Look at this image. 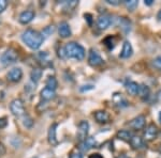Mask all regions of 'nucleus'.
<instances>
[{"label":"nucleus","mask_w":161,"mask_h":158,"mask_svg":"<svg viewBox=\"0 0 161 158\" xmlns=\"http://www.w3.org/2000/svg\"><path fill=\"white\" fill-rule=\"evenodd\" d=\"M57 124L54 123L52 124L48 128V133H47V139H48V142H50L51 145L53 146H56L58 144V139H57Z\"/></svg>","instance_id":"11"},{"label":"nucleus","mask_w":161,"mask_h":158,"mask_svg":"<svg viewBox=\"0 0 161 158\" xmlns=\"http://www.w3.org/2000/svg\"><path fill=\"white\" fill-rule=\"evenodd\" d=\"M96 139L93 137H87L84 141L80 142V145H79V149L80 151L82 152H88L89 150H92V147L96 146Z\"/></svg>","instance_id":"9"},{"label":"nucleus","mask_w":161,"mask_h":158,"mask_svg":"<svg viewBox=\"0 0 161 158\" xmlns=\"http://www.w3.org/2000/svg\"><path fill=\"white\" fill-rule=\"evenodd\" d=\"M64 53L66 58L82 61L85 58L86 51H85V48L82 45H80L79 43L70 42L68 44H66V46L64 47Z\"/></svg>","instance_id":"2"},{"label":"nucleus","mask_w":161,"mask_h":158,"mask_svg":"<svg viewBox=\"0 0 161 158\" xmlns=\"http://www.w3.org/2000/svg\"><path fill=\"white\" fill-rule=\"evenodd\" d=\"M58 33L62 38H67L71 37V28H70L69 24L67 22H61L58 26Z\"/></svg>","instance_id":"14"},{"label":"nucleus","mask_w":161,"mask_h":158,"mask_svg":"<svg viewBox=\"0 0 161 158\" xmlns=\"http://www.w3.org/2000/svg\"><path fill=\"white\" fill-rule=\"evenodd\" d=\"M7 78L10 82H19L23 78V69L20 67H13L7 74Z\"/></svg>","instance_id":"6"},{"label":"nucleus","mask_w":161,"mask_h":158,"mask_svg":"<svg viewBox=\"0 0 161 158\" xmlns=\"http://www.w3.org/2000/svg\"><path fill=\"white\" fill-rule=\"evenodd\" d=\"M89 158H103L102 156H101L100 154H98V153H96V154H92V155H90Z\"/></svg>","instance_id":"34"},{"label":"nucleus","mask_w":161,"mask_h":158,"mask_svg":"<svg viewBox=\"0 0 161 158\" xmlns=\"http://www.w3.org/2000/svg\"><path fill=\"white\" fill-rule=\"evenodd\" d=\"M112 24V17L108 15H101V16L97 20V27L100 30H105Z\"/></svg>","instance_id":"15"},{"label":"nucleus","mask_w":161,"mask_h":158,"mask_svg":"<svg viewBox=\"0 0 161 158\" xmlns=\"http://www.w3.org/2000/svg\"><path fill=\"white\" fill-rule=\"evenodd\" d=\"M93 116H95V120L100 124H105V123H108V122H110L111 120L110 115H108V112H106L105 110L96 111Z\"/></svg>","instance_id":"16"},{"label":"nucleus","mask_w":161,"mask_h":158,"mask_svg":"<svg viewBox=\"0 0 161 158\" xmlns=\"http://www.w3.org/2000/svg\"><path fill=\"white\" fill-rule=\"evenodd\" d=\"M42 77V69H33L30 73V78H31V82L37 84L39 82V80Z\"/></svg>","instance_id":"20"},{"label":"nucleus","mask_w":161,"mask_h":158,"mask_svg":"<svg viewBox=\"0 0 161 158\" xmlns=\"http://www.w3.org/2000/svg\"><path fill=\"white\" fill-rule=\"evenodd\" d=\"M157 18H158V20H160L161 22V10L159 12H158V15H157Z\"/></svg>","instance_id":"36"},{"label":"nucleus","mask_w":161,"mask_h":158,"mask_svg":"<svg viewBox=\"0 0 161 158\" xmlns=\"http://www.w3.org/2000/svg\"><path fill=\"white\" fill-rule=\"evenodd\" d=\"M105 2L108 4H112V6H118V4L120 3L119 0H105Z\"/></svg>","instance_id":"32"},{"label":"nucleus","mask_w":161,"mask_h":158,"mask_svg":"<svg viewBox=\"0 0 161 158\" xmlns=\"http://www.w3.org/2000/svg\"><path fill=\"white\" fill-rule=\"evenodd\" d=\"M132 54H133V48H132L131 43L129 41H125L119 57L121 59H129L132 56Z\"/></svg>","instance_id":"13"},{"label":"nucleus","mask_w":161,"mask_h":158,"mask_svg":"<svg viewBox=\"0 0 161 158\" xmlns=\"http://www.w3.org/2000/svg\"><path fill=\"white\" fill-rule=\"evenodd\" d=\"M8 125V121L6 118H0V128H4Z\"/></svg>","instance_id":"31"},{"label":"nucleus","mask_w":161,"mask_h":158,"mask_svg":"<svg viewBox=\"0 0 161 158\" xmlns=\"http://www.w3.org/2000/svg\"><path fill=\"white\" fill-rule=\"evenodd\" d=\"M157 96H158V99L161 100V91H160L159 93H158V95H157Z\"/></svg>","instance_id":"37"},{"label":"nucleus","mask_w":161,"mask_h":158,"mask_svg":"<svg viewBox=\"0 0 161 158\" xmlns=\"http://www.w3.org/2000/svg\"><path fill=\"white\" fill-rule=\"evenodd\" d=\"M69 158H83V155L80 153H73Z\"/></svg>","instance_id":"33"},{"label":"nucleus","mask_w":161,"mask_h":158,"mask_svg":"<svg viewBox=\"0 0 161 158\" xmlns=\"http://www.w3.org/2000/svg\"><path fill=\"white\" fill-rule=\"evenodd\" d=\"M45 84H46V88H50L52 90H55L57 88V80L54 76H50L45 81Z\"/></svg>","instance_id":"23"},{"label":"nucleus","mask_w":161,"mask_h":158,"mask_svg":"<svg viewBox=\"0 0 161 158\" xmlns=\"http://www.w3.org/2000/svg\"><path fill=\"white\" fill-rule=\"evenodd\" d=\"M19 60V53L14 48H9L0 57V63L3 66H9Z\"/></svg>","instance_id":"3"},{"label":"nucleus","mask_w":161,"mask_h":158,"mask_svg":"<svg viewBox=\"0 0 161 158\" xmlns=\"http://www.w3.org/2000/svg\"><path fill=\"white\" fill-rule=\"evenodd\" d=\"M145 123H146V118L144 115H137L136 118H134L129 123V125H130V127L136 129V130H140V129L144 128Z\"/></svg>","instance_id":"12"},{"label":"nucleus","mask_w":161,"mask_h":158,"mask_svg":"<svg viewBox=\"0 0 161 158\" xmlns=\"http://www.w3.org/2000/svg\"><path fill=\"white\" fill-rule=\"evenodd\" d=\"M159 122H160V123H161V112L159 113Z\"/></svg>","instance_id":"38"},{"label":"nucleus","mask_w":161,"mask_h":158,"mask_svg":"<svg viewBox=\"0 0 161 158\" xmlns=\"http://www.w3.org/2000/svg\"><path fill=\"white\" fill-rule=\"evenodd\" d=\"M153 65H154L156 69L161 71V56H158L153 60Z\"/></svg>","instance_id":"27"},{"label":"nucleus","mask_w":161,"mask_h":158,"mask_svg":"<svg viewBox=\"0 0 161 158\" xmlns=\"http://www.w3.org/2000/svg\"><path fill=\"white\" fill-rule=\"evenodd\" d=\"M104 60L102 59V57L100 56V54L98 53L96 49L92 48L89 50V54H88V63H89L90 66L97 67L100 66L103 64Z\"/></svg>","instance_id":"5"},{"label":"nucleus","mask_w":161,"mask_h":158,"mask_svg":"<svg viewBox=\"0 0 161 158\" xmlns=\"http://www.w3.org/2000/svg\"><path fill=\"white\" fill-rule=\"evenodd\" d=\"M44 32H47V33H46V35H50L51 33L54 32V26H48L47 28H45V29H44V31L42 33H44Z\"/></svg>","instance_id":"30"},{"label":"nucleus","mask_w":161,"mask_h":158,"mask_svg":"<svg viewBox=\"0 0 161 158\" xmlns=\"http://www.w3.org/2000/svg\"><path fill=\"white\" fill-rule=\"evenodd\" d=\"M23 123H24V125L26 126V127L30 128L31 126H32V124H33V121L31 120L30 116L26 115V116H24V121H23Z\"/></svg>","instance_id":"28"},{"label":"nucleus","mask_w":161,"mask_h":158,"mask_svg":"<svg viewBox=\"0 0 161 158\" xmlns=\"http://www.w3.org/2000/svg\"><path fill=\"white\" fill-rule=\"evenodd\" d=\"M125 4H126L127 9H128L129 11H134L136 8L137 7V4H139V2H137L136 0H126Z\"/></svg>","instance_id":"25"},{"label":"nucleus","mask_w":161,"mask_h":158,"mask_svg":"<svg viewBox=\"0 0 161 158\" xmlns=\"http://www.w3.org/2000/svg\"><path fill=\"white\" fill-rule=\"evenodd\" d=\"M10 110H11L12 115L14 116H23L25 115V106L22 99L19 98H15L10 103Z\"/></svg>","instance_id":"4"},{"label":"nucleus","mask_w":161,"mask_h":158,"mask_svg":"<svg viewBox=\"0 0 161 158\" xmlns=\"http://www.w3.org/2000/svg\"><path fill=\"white\" fill-rule=\"evenodd\" d=\"M118 22H119V26H120V28L125 30V32H128V31H130V22H128V20L125 18V17L119 18Z\"/></svg>","instance_id":"24"},{"label":"nucleus","mask_w":161,"mask_h":158,"mask_svg":"<svg viewBox=\"0 0 161 158\" xmlns=\"http://www.w3.org/2000/svg\"><path fill=\"white\" fill-rule=\"evenodd\" d=\"M129 143L131 144V146L133 147V149L137 150V149H141L143 146V140L141 137H139V136H132Z\"/></svg>","instance_id":"21"},{"label":"nucleus","mask_w":161,"mask_h":158,"mask_svg":"<svg viewBox=\"0 0 161 158\" xmlns=\"http://www.w3.org/2000/svg\"><path fill=\"white\" fill-rule=\"evenodd\" d=\"M132 136H133V135L129 130H127V129H121V130L117 131V135H116V137H117L118 139L123 140V141H127V142L130 141Z\"/></svg>","instance_id":"19"},{"label":"nucleus","mask_w":161,"mask_h":158,"mask_svg":"<svg viewBox=\"0 0 161 158\" xmlns=\"http://www.w3.org/2000/svg\"><path fill=\"white\" fill-rule=\"evenodd\" d=\"M22 40L32 50H37L41 47V45L44 42V37L42 33H40L37 30L33 29H26L22 33Z\"/></svg>","instance_id":"1"},{"label":"nucleus","mask_w":161,"mask_h":158,"mask_svg":"<svg viewBox=\"0 0 161 158\" xmlns=\"http://www.w3.org/2000/svg\"><path fill=\"white\" fill-rule=\"evenodd\" d=\"M139 88H140V84H137L136 82H134V81H129L126 84L127 92L130 95H132V96L137 95V93H139Z\"/></svg>","instance_id":"18"},{"label":"nucleus","mask_w":161,"mask_h":158,"mask_svg":"<svg viewBox=\"0 0 161 158\" xmlns=\"http://www.w3.org/2000/svg\"><path fill=\"white\" fill-rule=\"evenodd\" d=\"M38 59L40 61H42L43 65H46L47 62H50V57H48V55L45 53V51H41V53L38 55Z\"/></svg>","instance_id":"26"},{"label":"nucleus","mask_w":161,"mask_h":158,"mask_svg":"<svg viewBox=\"0 0 161 158\" xmlns=\"http://www.w3.org/2000/svg\"><path fill=\"white\" fill-rule=\"evenodd\" d=\"M36 16V13L32 10H26V11L22 12L19 16V22L20 24L26 25V24H29L30 22H32V19L35 18Z\"/></svg>","instance_id":"10"},{"label":"nucleus","mask_w":161,"mask_h":158,"mask_svg":"<svg viewBox=\"0 0 161 158\" xmlns=\"http://www.w3.org/2000/svg\"><path fill=\"white\" fill-rule=\"evenodd\" d=\"M88 131H89V123L87 121H80L77 127V138L80 142L84 141L88 137Z\"/></svg>","instance_id":"7"},{"label":"nucleus","mask_w":161,"mask_h":158,"mask_svg":"<svg viewBox=\"0 0 161 158\" xmlns=\"http://www.w3.org/2000/svg\"><path fill=\"white\" fill-rule=\"evenodd\" d=\"M149 93H150V90L149 88L147 87V85L145 84H141L139 88V93L137 94L140 95V97L142 98V99H147L149 96Z\"/></svg>","instance_id":"22"},{"label":"nucleus","mask_w":161,"mask_h":158,"mask_svg":"<svg viewBox=\"0 0 161 158\" xmlns=\"http://www.w3.org/2000/svg\"><path fill=\"white\" fill-rule=\"evenodd\" d=\"M153 2H154V0H145L144 3L146 4V6H152Z\"/></svg>","instance_id":"35"},{"label":"nucleus","mask_w":161,"mask_h":158,"mask_svg":"<svg viewBox=\"0 0 161 158\" xmlns=\"http://www.w3.org/2000/svg\"><path fill=\"white\" fill-rule=\"evenodd\" d=\"M158 133H159V130H158L157 126L154 123H150L144 131V139L146 141H152V140L157 138Z\"/></svg>","instance_id":"8"},{"label":"nucleus","mask_w":161,"mask_h":158,"mask_svg":"<svg viewBox=\"0 0 161 158\" xmlns=\"http://www.w3.org/2000/svg\"><path fill=\"white\" fill-rule=\"evenodd\" d=\"M40 96L43 100H52L54 99L56 96V92L55 90H52L50 88H43L40 92Z\"/></svg>","instance_id":"17"},{"label":"nucleus","mask_w":161,"mask_h":158,"mask_svg":"<svg viewBox=\"0 0 161 158\" xmlns=\"http://www.w3.org/2000/svg\"><path fill=\"white\" fill-rule=\"evenodd\" d=\"M8 7V1L7 0H0V13H2Z\"/></svg>","instance_id":"29"}]
</instances>
